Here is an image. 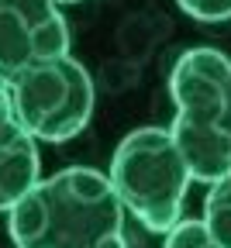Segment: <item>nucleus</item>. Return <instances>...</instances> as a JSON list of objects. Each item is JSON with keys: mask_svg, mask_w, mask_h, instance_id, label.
<instances>
[{"mask_svg": "<svg viewBox=\"0 0 231 248\" xmlns=\"http://www.w3.org/2000/svg\"><path fill=\"white\" fill-rule=\"evenodd\" d=\"M14 248H128L124 203L107 172L90 166L38 179L7 210Z\"/></svg>", "mask_w": 231, "mask_h": 248, "instance_id": "f257e3e1", "label": "nucleus"}, {"mask_svg": "<svg viewBox=\"0 0 231 248\" xmlns=\"http://www.w3.org/2000/svg\"><path fill=\"white\" fill-rule=\"evenodd\" d=\"M228 79L231 59L211 45L186 48L169 73V97L176 104L169 135L186 162L190 179L207 186L231 172Z\"/></svg>", "mask_w": 231, "mask_h": 248, "instance_id": "f03ea898", "label": "nucleus"}, {"mask_svg": "<svg viewBox=\"0 0 231 248\" xmlns=\"http://www.w3.org/2000/svg\"><path fill=\"white\" fill-rule=\"evenodd\" d=\"M107 176L124 203V214L138 217L142 228L166 234L183 217L190 172L169 128H135L124 135L114 148Z\"/></svg>", "mask_w": 231, "mask_h": 248, "instance_id": "7ed1b4c3", "label": "nucleus"}, {"mask_svg": "<svg viewBox=\"0 0 231 248\" xmlns=\"http://www.w3.org/2000/svg\"><path fill=\"white\" fill-rule=\"evenodd\" d=\"M11 100L35 141L62 145L76 138L93 114V79L73 55L45 59L17 73L11 83Z\"/></svg>", "mask_w": 231, "mask_h": 248, "instance_id": "20e7f679", "label": "nucleus"}, {"mask_svg": "<svg viewBox=\"0 0 231 248\" xmlns=\"http://www.w3.org/2000/svg\"><path fill=\"white\" fill-rule=\"evenodd\" d=\"M59 55H69L59 0H0V83Z\"/></svg>", "mask_w": 231, "mask_h": 248, "instance_id": "39448f33", "label": "nucleus"}, {"mask_svg": "<svg viewBox=\"0 0 231 248\" xmlns=\"http://www.w3.org/2000/svg\"><path fill=\"white\" fill-rule=\"evenodd\" d=\"M42 179L38 145L14 110L7 83H0V214H7Z\"/></svg>", "mask_w": 231, "mask_h": 248, "instance_id": "423d86ee", "label": "nucleus"}, {"mask_svg": "<svg viewBox=\"0 0 231 248\" xmlns=\"http://www.w3.org/2000/svg\"><path fill=\"white\" fill-rule=\"evenodd\" d=\"M204 224L211 228L221 248H231V172L211 183L207 200H204Z\"/></svg>", "mask_w": 231, "mask_h": 248, "instance_id": "0eeeda50", "label": "nucleus"}, {"mask_svg": "<svg viewBox=\"0 0 231 248\" xmlns=\"http://www.w3.org/2000/svg\"><path fill=\"white\" fill-rule=\"evenodd\" d=\"M162 248H221L204 224V217H180V221L162 234Z\"/></svg>", "mask_w": 231, "mask_h": 248, "instance_id": "6e6552de", "label": "nucleus"}, {"mask_svg": "<svg viewBox=\"0 0 231 248\" xmlns=\"http://www.w3.org/2000/svg\"><path fill=\"white\" fill-rule=\"evenodd\" d=\"M176 4L193 21H207V24L231 21V0H176Z\"/></svg>", "mask_w": 231, "mask_h": 248, "instance_id": "1a4fd4ad", "label": "nucleus"}, {"mask_svg": "<svg viewBox=\"0 0 231 248\" xmlns=\"http://www.w3.org/2000/svg\"><path fill=\"white\" fill-rule=\"evenodd\" d=\"M228 131H231V79H228Z\"/></svg>", "mask_w": 231, "mask_h": 248, "instance_id": "9d476101", "label": "nucleus"}, {"mask_svg": "<svg viewBox=\"0 0 231 248\" xmlns=\"http://www.w3.org/2000/svg\"><path fill=\"white\" fill-rule=\"evenodd\" d=\"M59 4H80V0H59Z\"/></svg>", "mask_w": 231, "mask_h": 248, "instance_id": "9b49d317", "label": "nucleus"}]
</instances>
